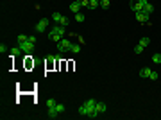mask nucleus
<instances>
[{
  "instance_id": "nucleus-7",
  "label": "nucleus",
  "mask_w": 161,
  "mask_h": 120,
  "mask_svg": "<svg viewBox=\"0 0 161 120\" xmlns=\"http://www.w3.org/2000/svg\"><path fill=\"white\" fill-rule=\"evenodd\" d=\"M136 20L140 23H149V15L147 13H136Z\"/></svg>"
},
{
  "instance_id": "nucleus-19",
  "label": "nucleus",
  "mask_w": 161,
  "mask_h": 120,
  "mask_svg": "<svg viewBox=\"0 0 161 120\" xmlns=\"http://www.w3.org/2000/svg\"><path fill=\"white\" fill-rule=\"evenodd\" d=\"M70 52H73V54H79L80 52V45H72V50Z\"/></svg>"
},
{
  "instance_id": "nucleus-1",
  "label": "nucleus",
  "mask_w": 161,
  "mask_h": 120,
  "mask_svg": "<svg viewBox=\"0 0 161 120\" xmlns=\"http://www.w3.org/2000/svg\"><path fill=\"white\" fill-rule=\"evenodd\" d=\"M95 104H97L95 99L84 101L82 104L79 106V115H84V117H90V118H97V117H98V113L95 111Z\"/></svg>"
},
{
  "instance_id": "nucleus-16",
  "label": "nucleus",
  "mask_w": 161,
  "mask_h": 120,
  "mask_svg": "<svg viewBox=\"0 0 161 120\" xmlns=\"http://www.w3.org/2000/svg\"><path fill=\"white\" fill-rule=\"evenodd\" d=\"M143 49H145V47H142V45H136V47H134V54H142V52H143Z\"/></svg>"
},
{
  "instance_id": "nucleus-5",
  "label": "nucleus",
  "mask_w": 161,
  "mask_h": 120,
  "mask_svg": "<svg viewBox=\"0 0 161 120\" xmlns=\"http://www.w3.org/2000/svg\"><path fill=\"white\" fill-rule=\"evenodd\" d=\"M143 4H145V0H131V2H129L131 9H132L134 13H142V9H143Z\"/></svg>"
},
{
  "instance_id": "nucleus-11",
  "label": "nucleus",
  "mask_w": 161,
  "mask_h": 120,
  "mask_svg": "<svg viewBox=\"0 0 161 120\" xmlns=\"http://www.w3.org/2000/svg\"><path fill=\"white\" fill-rule=\"evenodd\" d=\"M47 115H49V118H56V117L59 115V113H57V109H56V104H54V106H50V108H49V111H47Z\"/></svg>"
},
{
  "instance_id": "nucleus-23",
  "label": "nucleus",
  "mask_w": 161,
  "mask_h": 120,
  "mask_svg": "<svg viewBox=\"0 0 161 120\" xmlns=\"http://www.w3.org/2000/svg\"><path fill=\"white\" fill-rule=\"evenodd\" d=\"M158 77H159V75H158V72H150V75H149V79H150V81H156Z\"/></svg>"
},
{
  "instance_id": "nucleus-12",
  "label": "nucleus",
  "mask_w": 161,
  "mask_h": 120,
  "mask_svg": "<svg viewBox=\"0 0 161 120\" xmlns=\"http://www.w3.org/2000/svg\"><path fill=\"white\" fill-rule=\"evenodd\" d=\"M150 72H152V70H149V68H142V70H140V77H143V79H149Z\"/></svg>"
},
{
  "instance_id": "nucleus-8",
  "label": "nucleus",
  "mask_w": 161,
  "mask_h": 120,
  "mask_svg": "<svg viewBox=\"0 0 161 120\" xmlns=\"http://www.w3.org/2000/svg\"><path fill=\"white\" fill-rule=\"evenodd\" d=\"M106 109H107V106H106L104 102H98V101H97V104H95V111L98 113V115H102V113H106Z\"/></svg>"
},
{
  "instance_id": "nucleus-18",
  "label": "nucleus",
  "mask_w": 161,
  "mask_h": 120,
  "mask_svg": "<svg viewBox=\"0 0 161 120\" xmlns=\"http://www.w3.org/2000/svg\"><path fill=\"white\" fill-rule=\"evenodd\" d=\"M27 39H29V36H25V34H20V36H18V45H20V43H25Z\"/></svg>"
},
{
  "instance_id": "nucleus-14",
  "label": "nucleus",
  "mask_w": 161,
  "mask_h": 120,
  "mask_svg": "<svg viewBox=\"0 0 161 120\" xmlns=\"http://www.w3.org/2000/svg\"><path fill=\"white\" fill-rule=\"evenodd\" d=\"M98 5H100V0H90V7L91 9H97Z\"/></svg>"
},
{
  "instance_id": "nucleus-21",
  "label": "nucleus",
  "mask_w": 161,
  "mask_h": 120,
  "mask_svg": "<svg viewBox=\"0 0 161 120\" xmlns=\"http://www.w3.org/2000/svg\"><path fill=\"white\" fill-rule=\"evenodd\" d=\"M152 61L159 65V63H161V54H154V56H152Z\"/></svg>"
},
{
  "instance_id": "nucleus-24",
  "label": "nucleus",
  "mask_w": 161,
  "mask_h": 120,
  "mask_svg": "<svg viewBox=\"0 0 161 120\" xmlns=\"http://www.w3.org/2000/svg\"><path fill=\"white\" fill-rule=\"evenodd\" d=\"M77 2L82 5V7H86V5H90V0H77Z\"/></svg>"
},
{
  "instance_id": "nucleus-9",
  "label": "nucleus",
  "mask_w": 161,
  "mask_h": 120,
  "mask_svg": "<svg viewBox=\"0 0 161 120\" xmlns=\"http://www.w3.org/2000/svg\"><path fill=\"white\" fill-rule=\"evenodd\" d=\"M142 13H147V15H152V13H154V5H152V4H149V2H147V0H145V4H143V9H142Z\"/></svg>"
},
{
  "instance_id": "nucleus-6",
  "label": "nucleus",
  "mask_w": 161,
  "mask_h": 120,
  "mask_svg": "<svg viewBox=\"0 0 161 120\" xmlns=\"http://www.w3.org/2000/svg\"><path fill=\"white\" fill-rule=\"evenodd\" d=\"M47 29H49V20H47V18L39 20V22L36 23V31H38V32H45Z\"/></svg>"
},
{
  "instance_id": "nucleus-3",
  "label": "nucleus",
  "mask_w": 161,
  "mask_h": 120,
  "mask_svg": "<svg viewBox=\"0 0 161 120\" xmlns=\"http://www.w3.org/2000/svg\"><path fill=\"white\" fill-rule=\"evenodd\" d=\"M52 20H54L56 23L63 25V27H68V25H70V20H68V18H65L61 13H57V11H56V13H52Z\"/></svg>"
},
{
  "instance_id": "nucleus-17",
  "label": "nucleus",
  "mask_w": 161,
  "mask_h": 120,
  "mask_svg": "<svg viewBox=\"0 0 161 120\" xmlns=\"http://www.w3.org/2000/svg\"><path fill=\"white\" fill-rule=\"evenodd\" d=\"M149 43H150V39H149V38H147V36H145V38H142V39H140V45H142V47H147V45H149Z\"/></svg>"
},
{
  "instance_id": "nucleus-25",
  "label": "nucleus",
  "mask_w": 161,
  "mask_h": 120,
  "mask_svg": "<svg viewBox=\"0 0 161 120\" xmlns=\"http://www.w3.org/2000/svg\"><path fill=\"white\" fill-rule=\"evenodd\" d=\"M54 104H57V102L54 101V99H49V101H47V108H50V106H54Z\"/></svg>"
},
{
  "instance_id": "nucleus-4",
  "label": "nucleus",
  "mask_w": 161,
  "mask_h": 120,
  "mask_svg": "<svg viewBox=\"0 0 161 120\" xmlns=\"http://www.w3.org/2000/svg\"><path fill=\"white\" fill-rule=\"evenodd\" d=\"M72 41H70V39H66V38H63V39H59V41H57V50L59 52H70L72 50Z\"/></svg>"
},
{
  "instance_id": "nucleus-15",
  "label": "nucleus",
  "mask_w": 161,
  "mask_h": 120,
  "mask_svg": "<svg viewBox=\"0 0 161 120\" xmlns=\"http://www.w3.org/2000/svg\"><path fill=\"white\" fill-rule=\"evenodd\" d=\"M20 52H22V49H20V47L16 49V47H15V49H11V56L16 57V56H20Z\"/></svg>"
},
{
  "instance_id": "nucleus-10",
  "label": "nucleus",
  "mask_w": 161,
  "mask_h": 120,
  "mask_svg": "<svg viewBox=\"0 0 161 120\" xmlns=\"http://www.w3.org/2000/svg\"><path fill=\"white\" fill-rule=\"evenodd\" d=\"M80 7H82V5H80V4L77 2V0L70 4V11H72V13H75V15H77V13H80Z\"/></svg>"
},
{
  "instance_id": "nucleus-20",
  "label": "nucleus",
  "mask_w": 161,
  "mask_h": 120,
  "mask_svg": "<svg viewBox=\"0 0 161 120\" xmlns=\"http://www.w3.org/2000/svg\"><path fill=\"white\" fill-rule=\"evenodd\" d=\"M100 7L107 9V7H109V0H100Z\"/></svg>"
},
{
  "instance_id": "nucleus-22",
  "label": "nucleus",
  "mask_w": 161,
  "mask_h": 120,
  "mask_svg": "<svg viewBox=\"0 0 161 120\" xmlns=\"http://www.w3.org/2000/svg\"><path fill=\"white\" fill-rule=\"evenodd\" d=\"M75 20H77V22H84V15H82V13H77V15H75Z\"/></svg>"
},
{
  "instance_id": "nucleus-2",
  "label": "nucleus",
  "mask_w": 161,
  "mask_h": 120,
  "mask_svg": "<svg viewBox=\"0 0 161 120\" xmlns=\"http://www.w3.org/2000/svg\"><path fill=\"white\" fill-rule=\"evenodd\" d=\"M36 41H38V39H36V36H29V39H27L25 43H20L18 47L22 49V52H32V50H34V45H36Z\"/></svg>"
},
{
  "instance_id": "nucleus-13",
  "label": "nucleus",
  "mask_w": 161,
  "mask_h": 120,
  "mask_svg": "<svg viewBox=\"0 0 161 120\" xmlns=\"http://www.w3.org/2000/svg\"><path fill=\"white\" fill-rule=\"evenodd\" d=\"M56 109H57L59 115H63V113L66 111V106H65V104H56Z\"/></svg>"
}]
</instances>
